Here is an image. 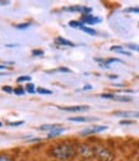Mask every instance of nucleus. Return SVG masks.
I'll use <instances>...</instances> for the list:
<instances>
[{
	"mask_svg": "<svg viewBox=\"0 0 139 161\" xmlns=\"http://www.w3.org/2000/svg\"><path fill=\"white\" fill-rule=\"evenodd\" d=\"M51 155L56 157L57 160H68L74 155V148L73 146L68 143H61L57 145L51 150Z\"/></svg>",
	"mask_w": 139,
	"mask_h": 161,
	"instance_id": "obj_1",
	"label": "nucleus"
},
{
	"mask_svg": "<svg viewBox=\"0 0 139 161\" xmlns=\"http://www.w3.org/2000/svg\"><path fill=\"white\" fill-rule=\"evenodd\" d=\"M107 129L106 125H94V127H89L86 128L83 130H81V136H88V134H94V133H100L102 130Z\"/></svg>",
	"mask_w": 139,
	"mask_h": 161,
	"instance_id": "obj_2",
	"label": "nucleus"
},
{
	"mask_svg": "<svg viewBox=\"0 0 139 161\" xmlns=\"http://www.w3.org/2000/svg\"><path fill=\"white\" fill-rule=\"evenodd\" d=\"M64 12H81V13H89L92 9L91 8H87V7H83V5H73V7H67V8H63Z\"/></svg>",
	"mask_w": 139,
	"mask_h": 161,
	"instance_id": "obj_3",
	"label": "nucleus"
},
{
	"mask_svg": "<svg viewBox=\"0 0 139 161\" xmlns=\"http://www.w3.org/2000/svg\"><path fill=\"white\" fill-rule=\"evenodd\" d=\"M82 22L87 23V25H96V23H100L101 19L92 15V14H84V15H82Z\"/></svg>",
	"mask_w": 139,
	"mask_h": 161,
	"instance_id": "obj_4",
	"label": "nucleus"
},
{
	"mask_svg": "<svg viewBox=\"0 0 139 161\" xmlns=\"http://www.w3.org/2000/svg\"><path fill=\"white\" fill-rule=\"evenodd\" d=\"M116 116H123V118H138L139 119V111H116Z\"/></svg>",
	"mask_w": 139,
	"mask_h": 161,
	"instance_id": "obj_5",
	"label": "nucleus"
},
{
	"mask_svg": "<svg viewBox=\"0 0 139 161\" xmlns=\"http://www.w3.org/2000/svg\"><path fill=\"white\" fill-rule=\"evenodd\" d=\"M70 122H77V123H87V122H93L96 118H84V116H75V118H69Z\"/></svg>",
	"mask_w": 139,
	"mask_h": 161,
	"instance_id": "obj_6",
	"label": "nucleus"
},
{
	"mask_svg": "<svg viewBox=\"0 0 139 161\" xmlns=\"http://www.w3.org/2000/svg\"><path fill=\"white\" fill-rule=\"evenodd\" d=\"M61 110H65V111H86L88 110L89 108L88 106H67V108H60Z\"/></svg>",
	"mask_w": 139,
	"mask_h": 161,
	"instance_id": "obj_7",
	"label": "nucleus"
},
{
	"mask_svg": "<svg viewBox=\"0 0 139 161\" xmlns=\"http://www.w3.org/2000/svg\"><path fill=\"white\" fill-rule=\"evenodd\" d=\"M55 42L56 44H60V45H64V46H70V47L75 46L72 41H69V40H67V38H63V37H56L55 38Z\"/></svg>",
	"mask_w": 139,
	"mask_h": 161,
	"instance_id": "obj_8",
	"label": "nucleus"
},
{
	"mask_svg": "<svg viewBox=\"0 0 139 161\" xmlns=\"http://www.w3.org/2000/svg\"><path fill=\"white\" fill-rule=\"evenodd\" d=\"M57 128H63L60 124H44L41 127H38L40 130H54V129H57Z\"/></svg>",
	"mask_w": 139,
	"mask_h": 161,
	"instance_id": "obj_9",
	"label": "nucleus"
},
{
	"mask_svg": "<svg viewBox=\"0 0 139 161\" xmlns=\"http://www.w3.org/2000/svg\"><path fill=\"white\" fill-rule=\"evenodd\" d=\"M65 132V129L64 128H57V129H54V130H51L49 134H47V138H54V137H56V136H59V134H61V133H64Z\"/></svg>",
	"mask_w": 139,
	"mask_h": 161,
	"instance_id": "obj_10",
	"label": "nucleus"
},
{
	"mask_svg": "<svg viewBox=\"0 0 139 161\" xmlns=\"http://www.w3.org/2000/svg\"><path fill=\"white\" fill-rule=\"evenodd\" d=\"M79 152H81L83 156H87V157L92 155L91 148H89V147H87V146H81V148H79Z\"/></svg>",
	"mask_w": 139,
	"mask_h": 161,
	"instance_id": "obj_11",
	"label": "nucleus"
},
{
	"mask_svg": "<svg viewBox=\"0 0 139 161\" xmlns=\"http://www.w3.org/2000/svg\"><path fill=\"white\" fill-rule=\"evenodd\" d=\"M81 30H82L83 32H86V33H88V35H92V36H94V35H97V32H96V30H93V28H89V27H86V26H82V27H81Z\"/></svg>",
	"mask_w": 139,
	"mask_h": 161,
	"instance_id": "obj_12",
	"label": "nucleus"
},
{
	"mask_svg": "<svg viewBox=\"0 0 139 161\" xmlns=\"http://www.w3.org/2000/svg\"><path fill=\"white\" fill-rule=\"evenodd\" d=\"M114 100H116V101H123V103H129V101H131L130 97H125V96H115Z\"/></svg>",
	"mask_w": 139,
	"mask_h": 161,
	"instance_id": "obj_13",
	"label": "nucleus"
},
{
	"mask_svg": "<svg viewBox=\"0 0 139 161\" xmlns=\"http://www.w3.org/2000/svg\"><path fill=\"white\" fill-rule=\"evenodd\" d=\"M69 26L73 27V28H81L83 26V23L82 22H78V21H70L69 22Z\"/></svg>",
	"mask_w": 139,
	"mask_h": 161,
	"instance_id": "obj_14",
	"label": "nucleus"
},
{
	"mask_svg": "<svg viewBox=\"0 0 139 161\" xmlns=\"http://www.w3.org/2000/svg\"><path fill=\"white\" fill-rule=\"evenodd\" d=\"M28 80H31V77L29 75H22V77H19L17 79V82L21 83V82H28Z\"/></svg>",
	"mask_w": 139,
	"mask_h": 161,
	"instance_id": "obj_15",
	"label": "nucleus"
},
{
	"mask_svg": "<svg viewBox=\"0 0 139 161\" xmlns=\"http://www.w3.org/2000/svg\"><path fill=\"white\" fill-rule=\"evenodd\" d=\"M37 92L41 93V95H51V93H52L50 90H46V88H38Z\"/></svg>",
	"mask_w": 139,
	"mask_h": 161,
	"instance_id": "obj_16",
	"label": "nucleus"
},
{
	"mask_svg": "<svg viewBox=\"0 0 139 161\" xmlns=\"http://www.w3.org/2000/svg\"><path fill=\"white\" fill-rule=\"evenodd\" d=\"M52 72H65V73H70L72 70L68 69V68H59V69H54V70H49V73H52Z\"/></svg>",
	"mask_w": 139,
	"mask_h": 161,
	"instance_id": "obj_17",
	"label": "nucleus"
},
{
	"mask_svg": "<svg viewBox=\"0 0 139 161\" xmlns=\"http://www.w3.org/2000/svg\"><path fill=\"white\" fill-rule=\"evenodd\" d=\"M100 97H102V98H109V100H114V98H115V95H111V93H102Z\"/></svg>",
	"mask_w": 139,
	"mask_h": 161,
	"instance_id": "obj_18",
	"label": "nucleus"
},
{
	"mask_svg": "<svg viewBox=\"0 0 139 161\" xmlns=\"http://www.w3.org/2000/svg\"><path fill=\"white\" fill-rule=\"evenodd\" d=\"M26 87H27V92H29V93H35V92H36V91H35V86H33V85L28 83Z\"/></svg>",
	"mask_w": 139,
	"mask_h": 161,
	"instance_id": "obj_19",
	"label": "nucleus"
},
{
	"mask_svg": "<svg viewBox=\"0 0 139 161\" xmlns=\"http://www.w3.org/2000/svg\"><path fill=\"white\" fill-rule=\"evenodd\" d=\"M14 93L18 95V96H21V95H24L26 91H24L23 88H15V90H14Z\"/></svg>",
	"mask_w": 139,
	"mask_h": 161,
	"instance_id": "obj_20",
	"label": "nucleus"
},
{
	"mask_svg": "<svg viewBox=\"0 0 139 161\" xmlns=\"http://www.w3.org/2000/svg\"><path fill=\"white\" fill-rule=\"evenodd\" d=\"M32 55L33 56H42L44 55V51L42 50H33L32 51Z\"/></svg>",
	"mask_w": 139,
	"mask_h": 161,
	"instance_id": "obj_21",
	"label": "nucleus"
},
{
	"mask_svg": "<svg viewBox=\"0 0 139 161\" xmlns=\"http://www.w3.org/2000/svg\"><path fill=\"white\" fill-rule=\"evenodd\" d=\"M126 13H139V8H126Z\"/></svg>",
	"mask_w": 139,
	"mask_h": 161,
	"instance_id": "obj_22",
	"label": "nucleus"
},
{
	"mask_svg": "<svg viewBox=\"0 0 139 161\" xmlns=\"http://www.w3.org/2000/svg\"><path fill=\"white\" fill-rule=\"evenodd\" d=\"M128 47L130 50H135V51H139V45H134V44H129Z\"/></svg>",
	"mask_w": 139,
	"mask_h": 161,
	"instance_id": "obj_23",
	"label": "nucleus"
},
{
	"mask_svg": "<svg viewBox=\"0 0 139 161\" xmlns=\"http://www.w3.org/2000/svg\"><path fill=\"white\" fill-rule=\"evenodd\" d=\"M133 123H134L133 120H121V122H120L121 125H130V124H133Z\"/></svg>",
	"mask_w": 139,
	"mask_h": 161,
	"instance_id": "obj_24",
	"label": "nucleus"
},
{
	"mask_svg": "<svg viewBox=\"0 0 139 161\" xmlns=\"http://www.w3.org/2000/svg\"><path fill=\"white\" fill-rule=\"evenodd\" d=\"M31 26V23H23V25H17L15 27L17 28H19V30H21V28H28Z\"/></svg>",
	"mask_w": 139,
	"mask_h": 161,
	"instance_id": "obj_25",
	"label": "nucleus"
},
{
	"mask_svg": "<svg viewBox=\"0 0 139 161\" xmlns=\"http://www.w3.org/2000/svg\"><path fill=\"white\" fill-rule=\"evenodd\" d=\"M23 123H24L23 120H22V122H13V123L10 122V123H9V125H10V127H18V125H22Z\"/></svg>",
	"mask_w": 139,
	"mask_h": 161,
	"instance_id": "obj_26",
	"label": "nucleus"
},
{
	"mask_svg": "<svg viewBox=\"0 0 139 161\" xmlns=\"http://www.w3.org/2000/svg\"><path fill=\"white\" fill-rule=\"evenodd\" d=\"M3 91L7 92V93H12V92H14V90H12V87H9V86H4V87H3Z\"/></svg>",
	"mask_w": 139,
	"mask_h": 161,
	"instance_id": "obj_27",
	"label": "nucleus"
},
{
	"mask_svg": "<svg viewBox=\"0 0 139 161\" xmlns=\"http://www.w3.org/2000/svg\"><path fill=\"white\" fill-rule=\"evenodd\" d=\"M0 161H12L8 156H4V155H0Z\"/></svg>",
	"mask_w": 139,
	"mask_h": 161,
	"instance_id": "obj_28",
	"label": "nucleus"
},
{
	"mask_svg": "<svg viewBox=\"0 0 139 161\" xmlns=\"http://www.w3.org/2000/svg\"><path fill=\"white\" fill-rule=\"evenodd\" d=\"M88 90H92V86H91V85H86V86L83 87V91H88Z\"/></svg>",
	"mask_w": 139,
	"mask_h": 161,
	"instance_id": "obj_29",
	"label": "nucleus"
},
{
	"mask_svg": "<svg viewBox=\"0 0 139 161\" xmlns=\"http://www.w3.org/2000/svg\"><path fill=\"white\" fill-rule=\"evenodd\" d=\"M5 46H7V47H17L18 45H17V44H12V45H10V44H7Z\"/></svg>",
	"mask_w": 139,
	"mask_h": 161,
	"instance_id": "obj_30",
	"label": "nucleus"
},
{
	"mask_svg": "<svg viewBox=\"0 0 139 161\" xmlns=\"http://www.w3.org/2000/svg\"><path fill=\"white\" fill-rule=\"evenodd\" d=\"M109 78H110V79H117L119 77H117V75H115V74H111V75H109Z\"/></svg>",
	"mask_w": 139,
	"mask_h": 161,
	"instance_id": "obj_31",
	"label": "nucleus"
},
{
	"mask_svg": "<svg viewBox=\"0 0 139 161\" xmlns=\"http://www.w3.org/2000/svg\"><path fill=\"white\" fill-rule=\"evenodd\" d=\"M36 141H40V138H32V139H28V142H36Z\"/></svg>",
	"mask_w": 139,
	"mask_h": 161,
	"instance_id": "obj_32",
	"label": "nucleus"
},
{
	"mask_svg": "<svg viewBox=\"0 0 139 161\" xmlns=\"http://www.w3.org/2000/svg\"><path fill=\"white\" fill-rule=\"evenodd\" d=\"M0 4H2V5H7V4H9V2H0Z\"/></svg>",
	"mask_w": 139,
	"mask_h": 161,
	"instance_id": "obj_33",
	"label": "nucleus"
},
{
	"mask_svg": "<svg viewBox=\"0 0 139 161\" xmlns=\"http://www.w3.org/2000/svg\"><path fill=\"white\" fill-rule=\"evenodd\" d=\"M3 69H5V65H0V70H3Z\"/></svg>",
	"mask_w": 139,
	"mask_h": 161,
	"instance_id": "obj_34",
	"label": "nucleus"
},
{
	"mask_svg": "<svg viewBox=\"0 0 139 161\" xmlns=\"http://www.w3.org/2000/svg\"><path fill=\"white\" fill-rule=\"evenodd\" d=\"M2 127H3V123H2V122H0V128H2Z\"/></svg>",
	"mask_w": 139,
	"mask_h": 161,
	"instance_id": "obj_35",
	"label": "nucleus"
}]
</instances>
